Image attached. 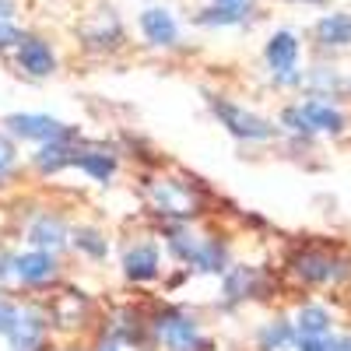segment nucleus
Here are the masks:
<instances>
[{
	"mask_svg": "<svg viewBox=\"0 0 351 351\" xmlns=\"http://www.w3.org/2000/svg\"><path fill=\"white\" fill-rule=\"evenodd\" d=\"M141 197H144V215H148V221H197L208 211L204 186L180 169L144 172Z\"/></svg>",
	"mask_w": 351,
	"mask_h": 351,
	"instance_id": "1",
	"label": "nucleus"
},
{
	"mask_svg": "<svg viewBox=\"0 0 351 351\" xmlns=\"http://www.w3.org/2000/svg\"><path fill=\"white\" fill-rule=\"evenodd\" d=\"M144 316H148V334L155 351H215V337L208 334L204 319L169 295L144 299Z\"/></svg>",
	"mask_w": 351,
	"mask_h": 351,
	"instance_id": "2",
	"label": "nucleus"
},
{
	"mask_svg": "<svg viewBox=\"0 0 351 351\" xmlns=\"http://www.w3.org/2000/svg\"><path fill=\"white\" fill-rule=\"evenodd\" d=\"M116 263H120V278L123 285L137 288V291H152L162 285V278L169 274L165 267V250L155 236L152 221L141 225L137 232H127L120 239V253H116Z\"/></svg>",
	"mask_w": 351,
	"mask_h": 351,
	"instance_id": "3",
	"label": "nucleus"
},
{
	"mask_svg": "<svg viewBox=\"0 0 351 351\" xmlns=\"http://www.w3.org/2000/svg\"><path fill=\"white\" fill-rule=\"evenodd\" d=\"M43 306H46L49 327L56 337H92L99 327V316H102L95 295H88L74 281L56 285L49 295H43Z\"/></svg>",
	"mask_w": 351,
	"mask_h": 351,
	"instance_id": "4",
	"label": "nucleus"
},
{
	"mask_svg": "<svg viewBox=\"0 0 351 351\" xmlns=\"http://www.w3.org/2000/svg\"><path fill=\"white\" fill-rule=\"evenodd\" d=\"M64 281H67V256H56L46 250H28V246H21L14 253V278H11L14 295L43 299Z\"/></svg>",
	"mask_w": 351,
	"mask_h": 351,
	"instance_id": "5",
	"label": "nucleus"
},
{
	"mask_svg": "<svg viewBox=\"0 0 351 351\" xmlns=\"http://www.w3.org/2000/svg\"><path fill=\"white\" fill-rule=\"evenodd\" d=\"M71 225H74V218L64 208L36 204V208L25 211V218L18 221V236H21V246H28V250H46V253H56V256H67Z\"/></svg>",
	"mask_w": 351,
	"mask_h": 351,
	"instance_id": "6",
	"label": "nucleus"
},
{
	"mask_svg": "<svg viewBox=\"0 0 351 351\" xmlns=\"http://www.w3.org/2000/svg\"><path fill=\"white\" fill-rule=\"evenodd\" d=\"M0 130L11 141L28 144V148H39L49 141H71V137H84V130L77 123H67L53 112H4L0 116Z\"/></svg>",
	"mask_w": 351,
	"mask_h": 351,
	"instance_id": "7",
	"label": "nucleus"
},
{
	"mask_svg": "<svg viewBox=\"0 0 351 351\" xmlns=\"http://www.w3.org/2000/svg\"><path fill=\"white\" fill-rule=\"evenodd\" d=\"M208 109L211 116L228 130V137H236L239 144H267L281 137V127L271 123L267 116H260L246 106H239L236 99H225V95H208Z\"/></svg>",
	"mask_w": 351,
	"mask_h": 351,
	"instance_id": "8",
	"label": "nucleus"
},
{
	"mask_svg": "<svg viewBox=\"0 0 351 351\" xmlns=\"http://www.w3.org/2000/svg\"><path fill=\"white\" fill-rule=\"evenodd\" d=\"M77 176H84L88 183L95 186H112L123 172V152L116 144H106V141H81L77 144V155H74V169Z\"/></svg>",
	"mask_w": 351,
	"mask_h": 351,
	"instance_id": "9",
	"label": "nucleus"
},
{
	"mask_svg": "<svg viewBox=\"0 0 351 351\" xmlns=\"http://www.w3.org/2000/svg\"><path fill=\"white\" fill-rule=\"evenodd\" d=\"M53 341H56V334L49 327V316H46L43 299H21L18 324L4 337L8 351H49Z\"/></svg>",
	"mask_w": 351,
	"mask_h": 351,
	"instance_id": "10",
	"label": "nucleus"
},
{
	"mask_svg": "<svg viewBox=\"0 0 351 351\" xmlns=\"http://www.w3.org/2000/svg\"><path fill=\"white\" fill-rule=\"evenodd\" d=\"M84 137H71V141H49V144H39L32 148V155H25V172L36 176L43 183H53L67 176L74 169V155H77V144Z\"/></svg>",
	"mask_w": 351,
	"mask_h": 351,
	"instance_id": "11",
	"label": "nucleus"
},
{
	"mask_svg": "<svg viewBox=\"0 0 351 351\" xmlns=\"http://www.w3.org/2000/svg\"><path fill=\"white\" fill-rule=\"evenodd\" d=\"M291 274H295L302 285H334V281H344L351 274V263L334 256V253H324V250H302L291 256Z\"/></svg>",
	"mask_w": 351,
	"mask_h": 351,
	"instance_id": "12",
	"label": "nucleus"
},
{
	"mask_svg": "<svg viewBox=\"0 0 351 351\" xmlns=\"http://www.w3.org/2000/svg\"><path fill=\"white\" fill-rule=\"evenodd\" d=\"M228 267H232V246H228V239L218 236V232L204 228L200 239H197V250H193V256L186 263L190 278H221Z\"/></svg>",
	"mask_w": 351,
	"mask_h": 351,
	"instance_id": "13",
	"label": "nucleus"
},
{
	"mask_svg": "<svg viewBox=\"0 0 351 351\" xmlns=\"http://www.w3.org/2000/svg\"><path fill=\"white\" fill-rule=\"evenodd\" d=\"M263 274L260 267H250V263H236L232 260V267L218 278L221 281V291H218V299L225 309H236L243 302H253L260 299V291H263Z\"/></svg>",
	"mask_w": 351,
	"mask_h": 351,
	"instance_id": "14",
	"label": "nucleus"
},
{
	"mask_svg": "<svg viewBox=\"0 0 351 351\" xmlns=\"http://www.w3.org/2000/svg\"><path fill=\"white\" fill-rule=\"evenodd\" d=\"M14 53V67L25 74V77H32V81H46L56 74V67H60V60H56V49L43 39V36H32V32H25V39L11 49Z\"/></svg>",
	"mask_w": 351,
	"mask_h": 351,
	"instance_id": "15",
	"label": "nucleus"
},
{
	"mask_svg": "<svg viewBox=\"0 0 351 351\" xmlns=\"http://www.w3.org/2000/svg\"><path fill=\"white\" fill-rule=\"evenodd\" d=\"M67 256H77L84 263H109L112 256V239L109 232L99 225V221H74L71 225V246H67Z\"/></svg>",
	"mask_w": 351,
	"mask_h": 351,
	"instance_id": "16",
	"label": "nucleus"
},
{
	"mask_svg": "<svg viewBox=\"0 0 351 351\" xmlns=\"http://www.w3.org/2000/svg\"><path fill=\"white\" fill-rule=\"evenodd\" d=\"M137 28H141V39L155 49L180 46V21L169 8H144L137 14Z\"/></svg>",
	"mask_w": 351,
	"mask_h": 351,
	"instance_id": "17",
	"label": "nucleus"
},
{
	"mask_svg": "<svg viewBox=\"0 0 351 351\" xmlns=\"http://www.w3.org/2000/svg\"><path fill=\"white\" fill-rule=\"evenodd\" d=\"M299 112H302V120L309 127V134H344L348 127V116L341 106H334L330 99H319V95H309L299 102Z\"/></svg>",
	"mask_w": 351,
	"mask_h": 351,
	"instance_id": "18",
	"label": "nucleus"
},
{
	"mask_svg": "<svg viewBox=\"0 0 351 351\" xmlns=\"http://www.w3.org/2000/svg\"><path fill=\"white\" fill-rule=\"evenodd\" d=\"M299 36L288 32V28H281V32H274L267 39V46H263V60H267L271 74H281V71H295L299 67Z\"/></svg>",
	"mask_w": 351,
	"mask_h": 351,
	"instance_id": "19",
	"label": "nucleus"
},
{
	"mask_svg": "<svg viewBox=\"0 0 351 351\" xmlns=\"http://www.w3.org/2000/svg\"><path fill=\"white\" fill-rule=\"evenodd\" d=\"M295 324L291 316H274L267 324H260L256 334H253V348L256 351H291L295 348Z\"/></svg>",
	"mask_w": 351,
	"mask_h": 351,
	"instance_id": "20",
	"label": "nucleus"
},
{
	"mask_svg": "<svg viewBox=\"0 0 351 351\" xmlns=\"http://www.w3.org/2000/svg\"><path fill=\"white\" fill-rule=\"evenodd\" d=\"M250 14H253L250 0H239V4H211V8H200L193 14V25H200V28H232V25L250 21Z\"/></svg>",
	"mask_w": 351,
	"mask_h": 351,
	"instance_id": "21",
	"label": "nucleus"
},
{
	"mask_svg": "<svg viewBox=\"0 0 351 351\" xmlns=\"http://www.w3.org/2000/svg\"><path fill=\"white\" fill-rule=\"evenodd\" d=\"M291 324H295L299 337H324V334L334 330V316L324 302H302L299 313L291 316Z\"/></svg>",
	"mask_w": 351,
	"mask_h": 351,
	"instance_id": "22",
	"label": "nucleus"
},
{
	"mask_svg": "<svg viewBox=\"0 0 351 351\" xmlns=\"http://www.w3.org/2000/svg\"><path fill=\"white\" fill-rule=\"evenodd\" d=\"M316 39L330 49L351 46V14H324L316 21Z\"/></svg>",
	"mask_w": 351,
	"mask_h": 351,
	"instance_id": "23",
	"label": "nucleus"
},
{
	"mask_svg": "<svg viewBox=\"0 0 351 351\" xmlns=\"http://www.w3.org/2000/svg\"><path fill=\"white\" fill-rule=\"evenodd\" d=\"M25 169V155H21V144L11 141L4 130H0V190H4L14 176Z\"/></svg>",
	"mask_w": 351,
	"mask_h": 351,
	"instance_id": "24",
	"label": "nucleus"
},
{
	"mask_svg": "<svg viewBox=\"0 0 351 351\" xmlns=\"http://www.w3.org/2000/svg\"><path fill=\"white\" fill-rule=\"evenodd\" d=\"M18 313H21V295H14V291H0V341L14 330Z\"/></svg>",
	"mask_w": 351,
	"mask_h": 351,
	"instance_id": "25",
	"label": "nucleus"
},
{
	"mask_svg": "<svg viewBox=\"0 0 351 351\" xmlns=\"http://www.w3.org/2000/svg\"><path fill=\"white\" fill-rule=\"evenodd\" d=\"M14 246L8 239H0V291H11V278H14Z\"/></svg>",
	"mask_w": 351,
	"mask_h": 351,
	"instance_id": "26",
	"label": "nucleus"
},
{
	"mask_svg": "<svg viewBox=\"0 0 351 351\" xmlns=\"http://www.w3.org/2000/svg\"><path fill=\"white\" fill-rule=\"evenodd\" d=\"M291 351H337V337L324 334V337H295Z\"/></svg>",
	"mask_w": 351,
	"mask_h": 351,
	"instance_id": "27",
	"label": "nucleus"
},
{
	"mask_svg": "<svg viewBox=\"0 0 351 351\" xmlns=\"http://www.w3.org/2000/svg\"><path fill=\"white\" fill-rule=\"evenodd\" d=\"M25 39V28L18 21H0V49H14Z\"/></svg>",
	"mask_w": 351,
	"mask_h": 351,
	"instance_id": "28",
	"label": "nucleus"
},
{
	"mask_svg": "<svg viewBox=\"0 0 351 351\" xmlns=\"http://www.w3.org/2000/svg\"><path fill=\"white\" fill-rule=\"evenodd\" d=\"M49 351H92V337H56Z\"/></svg>",
	"mask_w": 351,
	"mask_h": 351,
	"instance_id": "29",
	"label": "nucleus"
},
{
	"mask_svg": "<svg viewBox=\"0 0 351 351\" xmlns=\"http://www.w3.org/2000/svg\"><path fill=\"white\" fill-rule=\"evenodd\" d=\"M92 351H127L123 344H116L112 337H102V334H92Z\"/></svg>",
	"mask_w": 351,
	"mask_h": 351,
	"instance_id": "30",
	"label": "nucleus"
},
{
	"mask_svg": "<svg viewBox=\"0 0 351 351\" xmlns=\"http://www.w3.org/2000/svg\"><path fill=\"white\" fill-rule=\"evenodd\" d=\"M18 18V0H0V21H14Z\"/></svg>",
	"mask_w": 351,
	"mask_h": 351,
	"instance_id": "31",
	"label": "nucleus"
},
{
	"mask_svg": "<svg viewBox=\"0 0 351 351\" xmlns=\"http://www.w3.org/2000/svg\"><path fill=\"white\" fill-rule=\"evenodd\" d=\"M337 351H351V334L348 337H337Z\"/></svg>",
	"mask_w": 351,
	"mask_h": 351,
	"instance_id": "32",
	"label": "nucleus"
},
{
	"mask_svg": "<svg viewBox=\"0 0 351 351\" xmlns=\"http://www.w3.org/2000/svg\"><path fill=\"white\" fill-rule=\"evenodd\" d=\"M215 4H239V0H215Z\"/></svg>",
	"mask_w": 351,
	"mask_h": 351,
	"instance_id": "33",
	"label": "nucleus"
},
{
	"mask_svg": "<svg viewBox=\"0 0 351 351\" xmlns=\"http://www.w3.org/2000/svg\"><path fill=\"white\" fill-rule=\"evenodd\" d=\"M295 4H316V0H295Z\"/></svg>",
	"mask_w": 351,
	"mask_h": 351,
	"instance_id": "34",
	"label": "nucleus"
}]
</instances>
